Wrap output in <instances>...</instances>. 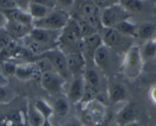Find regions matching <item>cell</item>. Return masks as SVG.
Instances as JSON below:
<instances>
[{
	"instance_id": "cell-5",
	"label": "cell",
	"mask_w": 156,
	"mask_h": 126,
	"mask_svg": "<svg viewBox=\"0 0 156 126\" xmlns=\"http://www.w3.org/2000/svg\"><path fill=\"white\" fill-rule=\"evenodd\" d=\"M16 99L8 104L0 106V126H29L25 110L16 103Z\"/></svg>"
},
{
	"instance_id": "cell-43",
	"label": "cell",
	"mask_w": 156,
	"mask_h": 126,
	"mask_svg": "<svg viewBox=\"0 0 156 126\" xmlns=\"http://www.w3.org/2000/svg\"></svg>"
},
{
	"instance_id": "cell-37",
	"label": "cell",
	"mask_w": 156,
	"mask_h": 126,
	"mask_svg": "<svg viewBox=\"0 0 156 126\" xmlns=\"http://www.w3.org/2000/svg\"><path fill=\"white\" fill-rule=\"evenodd\" d=\"M7 22H8V19H7L6 16H5L3 12L0 10V28H5Z\"/></svg>"
},
{
	"instance_id": "cell-13",
	"label": "cell",
	"mask_w": 156,
	"mask_h": 126,
	"mask_svg": "<svg viewBox=\"0 0 156 126\" xmlns=\"http://www.w3.org/2000/svg\"><path fill=\"white\" fill-rule=\"evenodd\" d=\"M85 88L86 84L83 74L71 77V81L69 84L65 95L70 103L73 105L80 104L84 95Z\"/></svg>"
},
{
	"instance_id": "cell-28",
	"label": "cell",
	"mask_w": 156,
	"mask_h": 126,
	"mask_svg": "<svg viewBox=\"0 0 156 126\" xmlns=\"http://www.w3.org/2000/svg\"><path fill=\"white\" fill-rule=\"evenodd\" d=\"M72 17V16H70ZM75 19V20L77 22L78 25H79V27H80V33H81L82 37H88V36L91 35V34H94L95 33H97L98 31L95 29L94 28H93L87 22H86L83 19H80V18L77 17H72Z\"/></svg>"
},
{
	"instance_id": "cell-41",
	"label": "cell",
	"mask_w": 156,
	"mask_h": 126,
	"mask_svg": "<svg viewBox=\"0 0 156 126\" xmlns=\"http://www.w3.org/2000/svg\"><path fill=\"white\" fill-rule=\"evenodd\" d=\"M153 120H154V124H153V125H154V126H156V112L155 113H154V116H153Z\"/></svg>"
},
{
	"instance_id": "cell-15",
	"label": "cell",
	"mask_w": 156,
	"mask_h": 126,
	"mask_svg": "<svg viewBox=\"0 0 156 126\" xmlns=\"http://www.w3.org/2000/svg\"><path fill=\"white\" fill-rule=\"evenodd\" d=\"M41 73L35 62H26L17 64L14 77L21 81H28L40 79Z\"/></svg>"
},
{
	"instance_id": "cell-12",
	"label": "cell",
	"mask_w": 156,
	"mask_h": 126,
	"mask_svg": "<svg viewBox=\"0 0 156 126\" xmlns=\"http://www.w3.org/2000/svg\"><path fill=\"white\" fill-rule=\"evenodd\" d=\"M103 76H106L95 65L94 63L87 64L86 69L83 73L86 86L94 89L100 96L103 93Z\"/></svg>"
},
{
	"instance_id": "cell-39",
	"label": "cell",
	"mask_w": 156,
	"mask_h": 126,
	"mask_svg": "<svg viewBox=\"0 0 156 126\" xmlns=\"http://www.w3.org/2000/svg\"><path fill=\"white\" fill-rule=\"evenodd\" d=\"M123 126H142V125L138 121H132V122L130 123H128V124H125V125Z\"/></svg>"
},
{
	"instance_id": "cell-7",
	"label": "cell",
	"mask_w": 156,
	"mask_h": 126,
	"mask_svg": "<svg viewBox=\"0 0 156 126\" xmlns=\"http://www.w3.org/2000/svg\"><path fill=\"white\" fill-rule=\"evenodd\" d=\"M70 12L61 9L55 8L44 18L34 20L33 28L61 31L70 20Z\"/></svg>"
},
{
	"instance_id": "cell-1",
	"label": "cell",
	"mask_w": 156,
	"mask_h": 126,
	"mask_svg": "<svg viewBox=\"0 0 156 126\" xmlns=\"http://www.w3.org/2000/svg\"><path fill=\"white\" fill-rule=\"evenodd\" d=\"M58 48L65 54L72 52L82 53L83 37L77 22L70 17L68 23L61 30L58 39Z\"/></svg>"
},
{
	"instance_id": "cell-30",
	"label": "cell",
	"mask_w": 156,
	"mask_h": 126,
	"mask_svg": "<svg viewBox=\"0 0 156 126\" xmlns=\"http://www.w3.org/2000/svg\"><path fill=\"white\" fill-rule=\"evenodd\" d=\"M94 2L97 5V6L100 10H102L112 5L119 4L120 0H94Z\"/></svg>"
},
{
	"instance_id": "cell-20",
	"label": "cell",
	"mask_w": 156,
	"mask_h": 126,
	"mask_svg": "<svg viewBox=\"0 0 156 126\" xmlns=\"http://www.w3.org/2000/svg\"><path fill=\"white\" fill-rule=\"evenodd\" d=\"M137 110L134 104L127 103L115 115V121L119 126H123L132 121H137Z\"/></svg>"
},
{
	"instance_id": "cell-23",
	"label": "cell",
	"mask_w": 156,
	"mask_h": 126,
	"mask_svg": "<svg viewBox=\"0 0 156 126\" xmlns=\"http://www.w3.org/2000/svg\"><path fill=\"white\" fill-rule=\"evenodd\" d=\"M156 32V25L151 22H143L138 25L137 37L140 40L146 42L154 37Z\"/></svg>"
},
{
	"instance_id": "cell-9",
	"label": "cell",
	"mask_w": 156,
	"mask_h": 126,
	"mask_svg": "<svg viewBox=\"0 0 156 126\" xmlns=\"http://www.w3.org/2000/svg\"><path fill=\"white\" fill-rule=\"evenodd\" d=\"M36 58H44L48 60L55 71L61 75L62 77H64L66 80L68 78H71L68 72V69H67L66 54L58 47L48 51L44 54L36 57Z\"/></svg>"
},
{
	"instance_id": "cell-35",
	"label": "cell",
	"mask_w": 156,
	"mask_h": 126,
	"mask_svg": "<svg viewBox=\"0 0 156 126\" xmlns=\"http://www.w3.org/2000/svg\"><path fill=\"white\" fill-rule=\"evenodd\" d=\"M18 9L28 12V5L30 4V0H13Z\"/></svg>"
},
{
	"instance_id": "cell-10",
	"label": "cell",
	"mask_w": 156,
	"mask_h": 126,
	"mask_svg": "<svg viewBox=\"0 0 156 126\" xmlns=\"http://www.w3.org/2000/svg\"><path fill=\"white\" fill-rule=\"evenodd\" d=\"M39 79L41 87L53 96L61 94L66 83V79L55 71L42 73Z\"/></svg>"
},
{
	"instance_id": "cell-14",
	"label": "cell",
	"mask_w": 156,
	"mask_h": 126,
	"mask_svg": "<svg viewBox=\"0 0 156 126\" xmlns=\"http://www.w3.org/2000/svg\"><path fill=\"white\" fill-rule=\"evenodd\" d=\"M106 97L108 103L117 105L124 103L128 99V91L122 82L116 80L108 82L106 89Z\"/></svg>"
},
{
	"instance_id": "cell-16",
	"label": "cell",
	"mask_w": 156,
	"mask_h": 126,
	"mask_svg": "<svg viewBox=\"0 0 156 126\" xmlns=\"http://www.w3.org/2000/svg\"><path fill=\"white\" fill-rule=\"evenodd\" d=\"M68 72L70 77L83 74L87 67V61L83 54L72 52L66 54Z\"/></svg>"
},
{
	"instance_id": "cell-8",
	"label": "cell",
	"mask_w": 156,
	"mask_h": 126,
	"mask_svg": "<svg viewBox=\"0 0 156 126\" xmlns=\"http://www.w3.org/2000/svg\"><path fill=\"white\" fill-rule=\"evenodd\" d=\"M130 19V15L120 5H112L101 10V22L103 28H114L119 22Z\"/></svg>"
},
{
	"instance_id": "cell-32",
	"label": "cell",
	"mask_w": 156,
	"mask_h": 126,
	"mask_svg": "<svg viewBox=\"0 0 156 126\" xmlns=\"http://www.w3.org/2000/svg\"><path fill=\"white\" fill-rule=\"evenodd\" d=\"M61 126H83V124L77 117L71 116L66 118Z\"/></svg>"
},
{
	"instance_id": "cell-19",
	"label": "cell",
	"mask_w": 156,
	"mask_h": 126,
	"mask_svg": "<svg viewBox=\"0 0 156 126\" xmlns=\"http://www.w3.org/2000/svg\"><path fill=\"white\" fill-rule=\"evenodd\" d=\"M4 28L11 36L12 38L19 41H22L29 35L33 28L17 22L8 21Z\"/></svg>"
},
{
	"instance_id": "cell-11",
	"label": "cell",
	"mask_w": 156,
	"mask_h": 126,
	"mask_svg": "<svg viewBox=\"0 0 156 126\" xmlns=\"http://www.w3.org/2000/svg\"><path fill=\"white\" fill-rule=\"evenodd\" d=\"M82 107L87 121L94 126H100L99 124L103 121L106 117V107L105 103L96 100Z\"/></svg>"
},
{
	"instance_id": "cell-40",
	"label": "cell",
	"mask_w": 156,
	"mask_h": 126,
	"mask_svg": "<svg viewBox=\"0 0 156 126\" xmlns=\"http://www.w3.org/2000/svg\"><path fill=\"white\" fill-rule=\"evenodd\" d=\"M152 67H153V69L154 70V71H156V57L154 58H153L152 60Z\"/></svg>"
},
{
	"instance_id": "cell-2",
	"label": "cell",
	"mask_w": 156,
	"mask_h": 126,
	"mask_svg": "<svg viewBox=\"0 0 156 126\" xmlns=\"http://www.w3.org/2000/svg\"><path fill=\"white\" fill-rule=\"evenodd\" d=\"M121 57L103 44L94 54L93 63L105 76H110L121 71Z\"/></svg>"
},
{
	"instance_id": "cell-6",
	"label": "cell",
	"mask_w": 156,
	"mask_h": 126,
	"mask_svg": "<svg viewBox=\"0 0 156 126\" xmlns=\"http://www.w3.org/2000/svg\"><path fill=\"white\" fill-rule=\"evenodd\" d=\"M144 64L141 47L135 44L122 58L121 72L129 79H136L142 73Z\"/></svg>"
},
{
	"instance_id": "cell-25",
	"label": "cell",
	"mask_w": 156,
	"mask_h": 126,
	"mask_svg": "<svg viewBox=\"0 0 156 126\" xmlns=\"http://www.w3.org/2000/svg\"><path fill=\"white\" fill-rule=\"evenodd\" d=\"M119 4L129 15L138 14L145 9V0H120Z\"/></svg>"
},
{
	"instance_id": "cell-31",
	"label": "cell",
	"mask_w": 156,
	"mask_h": 126,
	"mask_svg": "<svg viewBox=\"0 0 156 126\" xmlns=\"http://www.w3.org/2000/svg\"><path fill=\"white\" fill-rule=\"evenodd\" d=\"M55 2H56V8L65 10L70 12L74 0H55Z\"/></svg>"
},
{
	"instance_id": "cell-24",
	"label": "cell",
	"mask_w": 156,
	"mask_h": 126,
	"mask_svg": "<svg viewBox=\"0 0 156 126\" xmlns=\"http://www.w3.org/2000/svg\"><path fill=\"white\" fill-rule=\"evenodd\" d=\"M113 28L128 37L136 38L137 37V28L138 25H136L133 22L130 20V19L124 20L119 22L117 25H115Z\"/></svg>"
},
{
	"instance_id": "cell-22",
	"label": "cell",
	"mask_w": 156,
	"mask_h": 126,
	"mask_svg": "<svg viewBox=\"0 0 156 126\" xmlns=\"http://www.w3.org/2000/svg\"><path fill=\"white\" fill-rule=\"evenodd\" d=\"M70 104L66 96H63L61 94L58 95L53 103V115L58 118L65 119L70 112Z\"/></svg>"
},
{
	"instance_id": "cell-4",
	"label": "cell",
	"mask_w": 156,
	"mask_h": 126,
	"mask_svg": "<svg viewBox=\"0 0 156 126\" xmlns=\"http://www.w3.org/2000/svg\"><path fill=\"white\" fill-rule=\"evenodd\" d=\"M98 32L103 44L120 56L123 57L129 48L135 45V38L124 35L113 28H103Z\"/></svg>"
},
{
	"instance_id": "cell-38",
	"label": "cell",
	"mask_w": 156,
	"mask_h": 126,
	"mask_svg": "<svg viewBox=\"0 0 156 126\" xmlns=\"http://www.w3.org/2000/svg\"><path fill=\"white\" fill-rule=\"evenodd\" d=\"M9 83V79L3 74L1 69H0V86H4V85H8Z\"/></svg>"
},
{
	"instance_id": "cell-21",
	"label": "cell",
	"mask_w": 156,
	"mask_h": 126,
	"mask_svg": "<svg viewBox=\"0 0 156 126\" xmlns=\"http://www.w3.org/2000/svg\"><path fill=\"white\" fill-rule=\"evenodd\" d=\"M2 12L5 14V16H6L8 21L17 22L33 28L34 20H33L31 15L28 13V12L24 11V10L18 8L9 10H4Z\"/></svg>"
},
{
	"instance_id": "cell-29",
	"label": "cell",
	"mask_w": 156,
	"mask_h": 126,
	"mask_svg": "<svg viewBox=\"0 0 156 126\" xmlns=\"http://www.w3.org/2000/svg\"><path fill=\"white\" fill-rule=\"evenodd\" d=\"M12 38L5 28H0V54L9 45Z\"/></svg>"
},
{
	"instance_id": "cell-3",
	"label": "cell",
	"mask_w": 156,
	"mask_h": 126,
	"mask_svg": "<svg viewBox=\"0 0 156 126\" xmlns=\"http://www.w3.org/2000/svg\"><path fill=\"white\" fill-rule=\"evenodd\" d=\"M70 16L83 19L97 31L103 28L101 10L94 3V0H74Z\"/></svg>"
},
{
	"instance_id": "cell-17",
	"label": "cell",
	"mask_w": 156,
	"mask_h": 126,
	"mask_svg": "<svg viewBox=\"0 0 156 126\" xmlns=\"http://www.w3.org/2000/svg\"><path fill=\"white\" fill-rule=\"evenodd\" d=\"M61 31L33 28L28 37L36 41L58 46V39L61 35Z\"/></svg>"
},
{
	"instance_id": "cell-27",
	"label": "cell",
	"mask_w": 156,
	"mask_h": 126,
	"mask_svg": "<svg viewBox=\"0 0 156 126\" xmlns=\"http://www.w3.org/2000/svg\"><path fill=\"white\" fill-rule=\"evenodd\" d=\"M17 98V93L9 83L8 85L0 86V106L8 104Z\"/></svg>"
},
{
	"instance_id": "cell-33",
	"label": "cell",
	"mask_w": 156,
	"mask_h": 126,
	"mask_svg": "<svg viewBox=\"0 0 156 126\" xmlns=\"http://www.w3.org/2000/svg\"><path fill=\"white\" fill-rule=\"evenodd\" d=\"M17 6L13 2V0H0V10H9L16 9Z\"/></svg>"
},
{
	"instance_id": "cell-26",
	"label": "cell",
	"mask_w": 156,
	"mask_h": 126,
	"mask_svg": "<svg viewBox=\"0 0 156 126\" xmlns=\"http://www.w3.org/2000/svg\"><path fill=\"white\" fill-rule=\"evenodd\" d=\"M53 9H54L49 8V7L45 6V5L30 2L29 5H28V12L32 17L33 20L34 21L39 20V19L44 18Z\"/></svg>"
},
{
	"instance_id": "cell-42",
	"label": "cell",
	"mask_w": 156,
	"mask_h": 126,
	"mask_svg": "<svg viewBox=\"0 0 156 126\" xmlns=\"http://www.w3.org/2000/svg\"><path fill=\"white\" fill-rule=\"evenodd\" d=\"M147 126H154V125H153V124H151V125H147Z\"/></svg>"
},
{
	"instance_id": "cell-18",
	"label": "cell",
	"mask_w": 156,
	"mask_h": 126,
	"mask_svg": "<svg viewBox=\"0 0 156 126\" xmlns=\"http://www.w3.org/2000/svg\"><path fill=\"white\" fill-rule=\"evenodd\" d=\"M103 44L102 38L99 32L83 38L82 54L87 61V64L93 63L95 52Z\"/></svg>"
},
{
	"instance_id": "cell-36",
	"label": "cell",
	"mask_w": 156,
	"mask_h": 126,
	"mask_svg": "<svg viewBox=\"0 0 156 126\" xmlns=\"http://www.w3.org/2000/svg\"><path fill=\"white\" fill-rule=\"evenodd\" d=\"M148 96H149V99L151 103L156 106V84L150 88Z\"/></svg>"
},
{
	"instance_id": "cell-34",
	"label": "cell",
	"mask_w": 156,
	"mask_h": 126,
	"mask_svg": "<svg viewBox=\"0 0 156 126\" xmlns=\"http://www.w3.org/2000/svg\"><path fill=\"white\" fill-rule=\"evenodd\" d=\"M30 2L45 5V6L51 9L56 8V2H55V0H30Z\"/></svg>"
}]
</instances>
